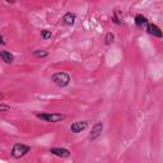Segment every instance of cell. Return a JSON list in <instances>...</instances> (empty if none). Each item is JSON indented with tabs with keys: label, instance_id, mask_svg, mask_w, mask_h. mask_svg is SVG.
<instances>
[{
	"label": "cell",
	"instance_id": "1",
	"mask_svg": "<svg viewBox=\"0 0 163 163\" xmlns=\"http://www.w3.org/2000/svg\"><path fill=\"white\" fill-rule=\"evenodd\" d=\"M51 82H52L55 85L60 87V88H65L70 84L72 82V78L68 73H64V72H59V73H55V74L51 75Z\"/></svg>",
	"mask_w": 163,
	"mask_h": 163
},
{
	"label": "cell",
	"instance_id": "2",
	"mask_svg": "<svg viewBox=\"0 0 163 163\" xmlns=\"http://www.w3.org/2000/svg\"><path fill=\"white\" fill-rule=\"evenodd\" d=\"M36 117L46 122H61L66 119L64 113H51V112H37Z\"/></svg>",
	"mask_w": 163,
	"mask_h": 163
},
{
	"label": "cell",
	"instance_id": "3",
	"mask_svg": "<svg viewBox=\"0 0 163 163\" xmlns=\"http://www.w3.org/2000/svg\"><path fill=\"white\" fill-rule=\"evenodd\" d=\"M29 152H31V146L29 145H26V144H22V143H15L12 148V157L15 159H19V158H23Z\"/></svg>",
	"mask_w": 163,
	"mask_h": 163
},
{
	"label": "cell",
	"instance_id": "4",
	"mask_svg": "<svg viewBox=\"0 0 163 163\" xmlns=\"http://www.w3.org/2000/svg\"><path fill=\"white\" fill-rule=\"evenodd\" d=\"M102 131H103V124L102 122H96V124L93 125V127H92L91 133H89L88 139L91 140V142H96V140L101 136Z\"/></svg>",
	"mask_w": 163,
	"mask_h": 163
},
{
	"label": "cell",
	"instance_id": "5",
	"mask_svg": "<svg viewBox=\"0 0 163 163\" xmlns=\"http://www.w3.org/2000/svg\"><path fill=\"white\" fill-rule=\"evenodd\" d=\"M88 127V121H77L74 124H72L70 126V133L73 134H79V133L84 131Z\"/></svg>",
	"mask_w": 163,
	"mask_h": 163
},
{
	"label": "cell",
	"instance_id": "6",
	"mask_svg": "<svg viewBox=\"0 0 163 163\" xmlns=\"http://www.w3.org/2000/svg\"><path fill=\"white\" fill-rule=\"evenodd\" d=\"M146 32H148L149 34H152V36L154 37H158V38H162L163 37V33L161 31V28H159L157 24H153V23H146Z\"/></svg>",
	"mask_w": 163,
	"mask_h": 163
},
{
	"label": "cell",
	"instance_id": "7",
	"mask_svg": "<svg viewBox=\"0 0 163 163\" xmlns=\"http://www.w3.org/2000/svg\"><path fill=\"white\" fill-rule=\"evenodd\" d=\"M50 153H52L56 157H60V158H68V157H70V150L66 148H51Z\"/></svg>",
	"mask_w": 163,
	"mask_h": 163
},
{
	"label": "cell",
	"instance_id": "8",
	"mask_svg": "<svg viewBox=\"0 0 163 163\" xmlns=\"http://www.w3.org/2000/svg\"><path fill=\"white\" fill-rule=\"evenodd\" d=\"M75 19H77V14L72 13V12H68L66 14L62 17V22H64V24H66V26H73V24L75 23Z\"/></svg>",
	"mask_w": 163,
	"mask_h": 163
},
{
	"label": "cell",
	"instance_id": "9",
	"mask_svg": "<svg viewBox=\"0 0 163 163\" xmlns=\"http://www.w3.org/2000/svg\"><path fill=\"white\" fill-rule=\"evenodd\" d=\"M0 58L3 59L4 62H7V64H12V62L14 61V55L10 54V51H7V50L0 51Z\"/></svg>",
	"mask_w": 163,
	"mask_h": 163
},
{
	"label": "cell",
	"instance_id": "10",
	"mask_svg": "<svg viewBox=\"0 0 163 163\" xmlns=\"http://www.w3.org/2000/svg\"><path fill=\"white\" fill-rule=\"evenodd\" d=\"M146 23H148V19H146V17H144L143 14L135 15V24H136V27H143V26H145Z\"/></svg>",
	"mask_w": 163,
	"mask_h": 163
},
{
	"label": "cell",
	"instance_id": "11",
	"mask_svg": "<svg viewBox=\"0 0 163 163\" xmlns=\"http://www.w3.org/2000/svg\"><path fill=\"white\" fill-rule=\"evenodd\" d=\"M32 54H33V56L36 59H43L48 56V51H46V50H34Z\"/></svg>",
	"mask_w": 163,
	"mask_h": 163
},
{
	"label": "cell",
	"instance_id": "12",
	"mask_svg": "<svg viewBox=\"0 0 163 163\" xmlns=\"http://www.w3.org/2000/svg\"><path fill=\"white\" fill-rule=\"evenodd\" d=\"M115 41V34L112 33V32H108L107 34H106V37H105V43L106 45H111V43Z\"/></svg>",
	"mask_w": 163,
	"mask_h": 163
},
{
	"label": "cell",
	"instance_id": "13",
	"mask_svg": "<svg viewBox=\"0 0 163 163\" xmlns=\"http://www.w3.org/2000/svg\"><path fill=\"white\" fill-rule=\"evenodd\" d=\"M41 37H42L43 40H50L51 37H52V33H51V31H48V29H42V31H41Z\"/></svg>",
	"mask_w": 163,
	"mask_h": 163
},
{
	"label": "cell",
	"instance_id": "14",
	"mask_svg": "<svg viewBox=\"0 0 163 163\" xmlns=\"http://www.w3.org/2000/svg\"><path fill=\"white\" fill-rule=\"evenodd\" d=\"M9 111H10V106L0 103V112H9Z\"/></svg>",
	"mask_w": 163,
	"mask_h": 163
},
{
	"label": "cell",
	"instance_id": "15",
	"mask_svg": "<svg viewBox=\"0 0 163 163\" xmlns=\"http://www.w3.org/2000/svg\"><path fill=\"white\" fill-rule=\"evenodd\" d=\"M112 21H113V23H115V24H120V23H121L120 19H119V17H117V13H116V12H113Z\"/></svg>",
	"mask_w": 163,
	"mask_h": 163
},
{
	"label": "cell",
	"instance_id": "16",
	"mask_svg": "<svg viewBox=\"0 0 163 163\" xmlns=\"http://www.w3.org/2000/svg\"><path fill=\"white\" fill-rule=\"evenodd\" d=\"M5 43H7V42H5L4 37H3V36H1V34H0V45H5Z\"/></svg>",
	"mask_w": 163,
	"mask_h": 163
},
{
	"label": "cell",
	"instance_id": "17",
	"mask_svg": "<svg viewBox=\"0 0 163 163\" xmlns=\"http://www.w3.org/2000/svg\"><path fill=\"white\" fill-rule=\"evenodd\" d=\"M7 3H9V4H14L15 3V0H5Z\"/></svg>",
	"mask_w": 163,
	"mask_h": 163
}]
</instances>
